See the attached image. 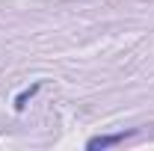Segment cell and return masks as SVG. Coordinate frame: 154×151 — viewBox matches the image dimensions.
Listing matches in <instances>:
<instances>
[{
	"label": "cell",
	"instance_id": "obj_1",
	"mask_svg": "<svg viewBox=\"0 0 154 151\" xmlns=\"http://www.w3.org/2000/svg\"><path fill=\"white\" fill-rule=\"evenodd\" d=\"M136 131H122V133H107V136H92L89 142H86V148L89 151H98V148H113L119 142H125L128 136H134Z\"/></svg>",
	"mask_w": 154,
	"mask_h": 151
},
{
	"label": "cell",
	"instance_id": "obj_2",
	"mask_svg": "<svg viewBox=\"0 0 154 151\" xmlns=\"http://www.w3.org/2000/svg\"><path fill=\"white\" fill-rule=\"evenodd\" d=\"M38 89H42V83H33L30 89H24V92H21L18 98H15V110H24V107H27V101H30V98H33V95H36Z\"/></svg>",
	"mask_w": 154,
	"mask_h": 151
}]
</instances>
